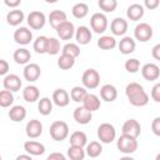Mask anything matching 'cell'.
<instances>
[{
	"instance_id": "44",
	"label": "cell",
	"mask_w": 160,
	"mask_h": 160,
	"mask_svg": "<svg viewBox=\"0 0 160 160\" xmlns=\"http://www.w3.org/2000/svg\"><path fill=\"white\" fill-rule=\"evenodd\" d=\"M151 98L155 102H160V84H155L151 89Z\"/></svg>"
},
{
	"instance_id": "22",
	"label": "cell",
	"mask_w": 160,
	"mask_h": 160,
	"mask_svg": "<svg viewBox=\"0 0 160 160\" xmlns=\"http://www.w3.org/2000/svg\"><path fill=\"white\" fill-rule=\"evenodd\" d=\"M100 98L106 101V102H111L118 98V90L114 85L111 84H105L101 86L100 89Z\"/></svg>"
},
{
	"instance_id": "35",
	"label": "cell",
	"mask_w": 160,
	"mask_h": 160,
	"mask_svg": "<svg viewBox=\"0 0 160 160\" xmlns=\"http://www.w3.org/2000/svg\"><path fill=\"white\" fill-rule=\"evenodd\" d=\"M85 150L82 146H75L70 145L68 149V158L71 160H82L85 158Z\"/></svg>"
},
{
	"instance_id": "27",
	"label": "cell",
	"mask_w": 160,
	"mask_h": 160,
	"mask_svg": "<svg viewBox=\"0 0 160 160\" xmlns=\"http://www.w3.org/2000/svg\"><path fill=\"white\" fill-rule=\"evenodd\" d=\"M12 59H14V61H15L16 64H19V65H26V64L30 61V59H31V54H30V51H29L28 49L20 48V49H18V50L14 51Z\"/></svg>"
},
{
	"instance_id": "10",
	"label": "cell",
	"mask_w": 160,
	"mask_h": 160,
	"mask_svg": "<svg viewBox=\"0 0 160 160\" xmlns=\"http://www.w3.org/2000/svg\"><path fill=\"white\" fill-rule=\"evenodd\" d=\"M121 132L124 135H129V136H132V138H136L140 135L141 132V126L139 124L138 120L135 119H129L126 120L124 124H122V128H121Z\"/></svg>"
},
{
	"instance_id": "7",
	"label": "cell",
	"mask_w": 160,
	"mask_h": 160,
	"mask_svg": "<svg viewBox=\"0 0 160 160\" xmlns=\"http://www.w3.org/2000/svg\"><path fill=\"white\" fill-rule=\"evenodd\" d=\"M134 38L140 42H146L152 38V28L148 22H139L134 29Z\"/></svg>"
},
{
	"instance_id": "6",
	"label": "cell",
	"mask_w": 160,
	"mask_h": 160,
	"mask_svg": "<svg viewBox=\"0 0 160 160\" xmlns=\"http://www.w3.org/2000/svg\"><path fill=\"white\" fill-rule=\"evenodd\" d=\"M108 18L102 12H95L90 18V26L91 30L96 34H104L108 29Z\"/></svg>"
},
{
	"instance_id": "11",
	"label": "cell",
	"mask_w": 160,
	"mask_h": 160,
	"mask_svg": "<svg viewBox=\"0 0 160 160\" xmlns=\"http://www.w3.org/2000/svg\"><path fill=\"white\" fill-rule=\"evenodd\" d=\"M14 41L19 45H28L32 41V32L25 26H21L15 30L14 32Z\"/></svg>"
},
{
	"instance_id": "5",
	"label": "cell",
	"mask_w": 160,
	"mask_h": 160,
	"mask_svg": "<svg viewBox=\"0 0 160 160\" xmlns=\"http://www.w3.org/2000/svg\"><path fill=\"white\" fill-rule=\"evenodd\" d=\"M81 82L85 89H96L100 84V74L95 69H86L81 76Z\"/></svg>"
},
{
	"instance_id": "36",
	"label": "cell",
	"mask_w": 160,
	"mask_h": 160,
	"mask_svg": "<svg viewBox=\"0 0 160 160\" xmlns=\"http://www.w3.org/2000/svg\"><path fill=\"white\" fill-rule=\"evenodd\" d=\"M86 94H88V91L84 86H74L70 90V99L75 102H82Z\"/></svg>"
},
{
	"instance_id": "38",
	"label": "cell",
	"mask_w": 160,
	"mask_h": 160,
	"mask_svg": "<svg viewBox=\"0 0 160 160\" xmlns=\"http://www.w3.org/2000/svg\"><path fill=\"white\" fill-rule=\"evenodd\" d=\"M74 64H75V58L66 54H61L60 58L58 59V66L61 70H69L74 66Z\"/></svg>"
},
{
	"instance_id": "25",
	"label": "cell",
	"mask_w": 160,
	"mask_h": 160,
	"mask_svg": "<svg viewBox=\"0 0 160 160\" xmlns=\"http://www.w3.org/2000/svg\"><path fill=\"white\" fill-rule=\"evenodd\" d=\"M9 118L14 122H21L26 118V109L22 105H14L9 110Z\"/></svg>"
},
{
	"instance_id": "1",
	"label": "cell",
	"mask_w": 160,
	"mask_h": 160,
	"mask_svg": "<svg viewBox=\"0 0 160 160\" xmlns=\"http://www.w3.org/2000/svg\"><path fill=\"white\" fill-rule=\"evenodd\" d=\"M125 95L134 106H145L149 102V95L139 82H130L125 88Z\"/></svg>"
},
{
	"instance_id": "23",
	"label": "cell",
	"mask_w": 160,
	"mask_h": 160,
	"mask_svg": "<svg viewBox=\"0 0 160 160\" xmlns=\"http://www.w3.org/2000/svg\"><path fill=\"white\" fill-rule=\"evenodd\" d=\"M82 106H84L85 109H88L89 111L94 112V111L99 110L100 106H101L100 98L96 96L95 94H86V96H85L84 100H82Z\"/></svg>"
},
{
	"instance_id": "50",
	"label": "cell",
	"mask_w": 160,
	"mask_h": 160,
	"mask_svg": "<svg viewBox=\"0 0 160 160\" xmlns=\"http://www.w3.org/2000/svg\"><path fill=\"white\" fill-rule=\"evenodd\" d=\"M151 56L155 60H160V44H156L151 50Z\"/></svg>"
},
{
	"instance_id": "41",
	"label": "cell",
	"mask_w": 160,
	"mask_h": 160,
	"mask_svg": "<svg viewBox=\"0 0 160 160\" xmlns=\"http://www.w3.org/2000/svg\"><path fill=\"white\" fill-rule=\"evenodd\" d=\"M61 54H66V55H70V56H72V58L76 59L80 55V48L75 42H68V44H65L62 46Z\"/></svg>"
},
{
	"instance_id": "42",
	"label": "cell",
	"mask_w": 160,
	"mask_h": 160,
	"mask_svg": "<svg viewBox=\"0 0 160 160\" xmlns=\"http://www.w3.org/2000/svg\"><path fill=\"white\" fill-rule=\"evenodd\" d=\"M98 5L104 12H112L118 8V0H98Z\"/></svg>"
},
{
	"instance_id": "12",
	"label": "cell",
	"mask_w": 160,
	"mask_h": 160,
	"mask_svg": "<svg viewBox=\"0 0 160 160\" xmlns=\"http://www.w3.org/2000/svg\"><path fill=\"white\" fill-rule=\"evenodd\" d=\"M22 75H24V79L28 80L29 82H34L36 81L40 75H41V69L38 64L35 62H28L24 68V71H22Z\"/></svg>"
},
{
	"instance_id": "14",
	"label": "cell",
	"mask_w": 160,
	"mask_h": 160,
	"mask_svg": "<svg viewBox=\"0 0 160 160\" xmlns=\"http://www.w3.org/2000/svg\"><path fill=\"white\" fill-rule=\"evenodd\" d=\"M2 85H4V89L15 92L20 90L22 82H21L20 76H18L16 74H6L2 80Z\"/></svg>"
},
{
	"instance_id": "47",
	"label": "cell",
	"mask_w": 160,
	"mask_h": 160,
	"mask_svg": "<svg viewBox=\"0 0 160 160\" xmlns=\"http://www.w3.org/2000/svg\"><path fill=\"white\" fill-rule=\"evenodd\" d=\"M9 68H10L9 62L6 60H4V59H0V76L6 75L9 72Z\"/></svg>"
},
{
	"instance_id": "53",
	"label": "cell",
	"mask_w": 160,
	"mask_h": 160,
	"mask_svg": "<svg viewBox=\"0 0 160 160\" xmlns=\"http://www.w3.org/2000/svg\"><path fill=\"white\" fill-rule=\"evenodd\" d=\"M0 159H1V155H0Z\"/></svg>"
},
{
	"instance_id": "45",
	"label": "cell",
	"mask_w": 160,
	"mask_h": 160,
	"mask_svg": "<svg viewBox=\"0 0 160 160\" xmlns=\"http://www.w3.org/2000/svg\"><path fill=\"white\" fill-rule=\"evenodd\" d=\"M151 130L156 136H160V118H155L151 122Z\"/></svg>"
},
{
	"instance_id": "26",
	"label": "cell",
	"mask_w": 160,
	"mask_h": 160,
	"mask_svg": "<svg viewBox=\"0 0 160 160\" xmlns=\"http://www.w3.org/2000/svg\"><path fill=\"white\" fill-rule=\"evenodd\" d=\"M24 18H25V15L21 10L14 9V10H10L6 14V22L11 26H18L24 21Z\"/></svg>"
},
{
	"instance_id": "16",
	"label": "cell",
	"mask_w": 160,
	"mask_h": 160,
	"mask_svg": "<svg viewBox=\"0 0 160 160\" xmlns=\"http://www.w3.org/2000/svg\"><path fill=\"white\" fill-rule=\"evenodd\" d=\"M74 36H75L78 44H80V45H88L91 41L92 32H91V30L88 26L81 25L78 29H75V35Z\"/></svg>"
},
{
	"instance_id": "33",
	"label": "cell",
	"mask_w": 160,
	"mask_h": 160,
	"mask_svg": "<svg viewBox=\"0 0 160 160\" xmlns=\"http://www.w3.org/2000/svg\"><path fill=\"white\" fill-rule=\"evenodd\" d=\"M101 152H102V145L99 141H90L89 144H86L85 154L88 156H90V158H98Z\"/></svg>"
},
{
	"instance_id": "21",
	"label": "cell",
	"mask_w": 160,
	"mask_h": 160,
	"mask_svg": "<svg viewBox=\"0 0 160 160\" xmlns=\"http://www.w3.org/2000/svg\"><path fill=\"white\" fill-rule=\"evenodd\" d=\"M145 14V10H144V6L140 5V4H131L128 10H126V16L129 20L131 21H139L142 19Z\"/></svg>"
},
{
	"instance_id": "51",
	"label": "cell",
	"mask_w": 160,
	"mask_h": 160,
	"mask_svg": "<svg viewBox=\"0 0 160 160\" xmlns=\"http://www.w3.org/2000/svg\"><path fill=\"white\" fill-rule=\"evenodd\" d=\"M20 159H25V160H31V155L28 154V155H19L16 156V160H20Z\"/></svg>"
},
{
	"instance_id": "4",
	"label": "cell",
	"mask_w": 160,
	"mask_h": 160,
	"mask_svg": "<svg viewBox=\"0 0 160 160\" xmlns=\"http://www.w3.org/2000/svg\"><path fill=\"white\" fill-rule=\"evenodd\" d=\"M98 138H99L100 142H104V144L112 142L116 138V130H115L114 125H111L109 122L100 124L98 128Z\"/></svg>"
},
{
	"instance_id": "15",
	"label": "cell",
	"mask_w": 160,
	"mask_h": 160,
	"mask_svg": "<svg viewBox=\"0 0 160 160\" xmlns=\"http://www.w3.org/2000/svg\"><path fill=\"white\" fill-rule=\"evenodd\" d=\"M25 132L28 135V138L30 139H36L42 134V124L40 120L32 119L30 121H28L26 126H25Z\"/></svg>"
},
{
	"instance_id": "13",
	"label": "cell",
	"mask_w": 160,
	"mask_h": 160,
	"mask_svg": "<svg viewBox=\"0 0 160 160\" xmlns=\"http://www.w3.org/2000/svg\"><path fill=\"white\" fill-rule=\"evenodd\" d=\"M141 75L145 80L148 81H154L158 80L160 76V69L156 64L154 62H148L141 68Z\"/></svg>"
},
{
	"instance_id": "8",
	"label": "cell",
	"mask_w": 160,
	"mask_h": 160,
	"mask_svg": "<svg viewBox=\"0 0 160 160\" xmlns=\"http://www.w3.org/2000/svg\"><path fill=\"white\" fill-rule=\"evenodd\" d=\"M28 25L30 26V29H34V30H40L45 26V22H46V16L42 11H39V10H34L31 11L29 15H28Z\"/></svg>"
},
{
	"instance_id": "20",
	"label": "cell",
	"mask_w": 160,
	"mask_h": 160,
	"mask_svg": "<svg viewBox=\"0 0 160 160\" xmlns=\"http://www.w3.org/2000/svg\"><path fill=\"white\" fill-rule=\"evenodd\" d=\"M24 150L30 154L31 156H40L45 152V146L44 144L35 141V140H28L24 144Z\"/></svg>"
},
{
	"instance_id": "30",
	"label": "cell",
	"mask_w": 160,
	"mask_h": 160,
	"mask_svg": "<svg viewBox=\"0 0 160 160\" xmlns=\"http://www.w3.org/2000/svg\"><path fill=\"white\" fill-rule=\"evenodd\" d=\"M98 46L101 50H112L116 46V40L114 36L110 35H102L98 40Z\"/></svg>"
},
{
	"instance_id": "3",
	"label": "cell",
	"mask_w": 160,
	"mask_h": 160,
	"mask_svg": "<svg viewBox=\"0 0 160 160\" xmlns=\"http://www.w3.org/2000/svg\"><path fill=\"white\" fill-rule=\"evenodd\" d=\"M116 146L122 154H132L138 150V140L136 138L121 134V136L116 141Z\"/></svg>"
},
{
	"instance_id": "43",
	"label": "cell",
	"mask_w": 160,
	"mask_h": 160,
	"mask_svg": "<svg viewBox=\"0 0 160 160\" xmlns=\"http://www.w3.org/2000/svg\"><path fill=\"white\" fill-rule=\"evenodd\" d=\"M124 66H125V70H126L128 72H130V74H135V72H138L139 69H140V61H139L138 59L132 58V59L126 60Z\"/></svg>"
},
{
	"instance_id": "52",
	"label": "cell",
	"mask_w": 160,
	"mask_h": 160,
	"mask_svg": "<svg viewBox=\"0 0 160 160\" xmlns=\"http://www.w3.org/2000/svg\"><path fill=\"white\" fill-rule=\"evenodd\" d=\"M48 4H55V2H58L59 0H45Z\"/></svg>"
},
{
	"instance_id": "9",
	"label": "cell",
	"mask_w": 160,
	"mask_h": 160,
	"mask_svg": "<svg viewBox=\"0 0 160 160\" xmlns=\"http://www.w3.org/2000/svg\"><path fill=\"white\" fill-rule=\"evenodd\" d=\"M55 30H56L58 36L61 40H70L75 35V26L69 20H65L64 22H61L60 25H58L55 28Z\"/></svg>"
},
{
	"instance_id": "17",
	"label": "cell",
	"mask_w": 160,
	"mask_h": 160,
	"mask_svg": "<svg viewBox=\"0 0 160 160\" xmlns=\"http://www.w3.org/2000/svg\"><path fill=\"white\" fill-rule=\"evenodd\" d=\"M52 102L59 108H65L70 102V95L65 89H56L52 92Z\"/></svg>"
},
{
	"instance_id": "37",
	"label": "cell",
	"mask_w": 160,
	"mask_h": 160,
	"mask_svg": "<svg viewBox=\"0 0 160 160\" xmlns=\"http://www.w3.org/2000/svg\"><path fill=\"white\" fill-rule=\"evenodd\" d=\"M46 44H48V38L45 35H40L34 40L32 49L38 54H46Z\"/></svg>"
},
{
	"instance_id": "39",
	"label": "cell",
	"mask_w": 160,
	"mask_h": 160,
	"mask_svg": "<svg viewBox=\"0 0 160 160\" xmlns=\"http://www.w3.org/2000/svg\"><path fill=\"white\" fill-rule=\"evenodd\" d=\"M14 102V94L10 90H0V108H10Z\"/></svg>"
},
{
	"instance_id": "18",
	"label": "cell",
	"mask_w": 160,
	"mask_h": 160,
	"mask_svg": "<svg viewBox=\"0 0 160 160\" xmlns=\"http://www.w3.org/2000/svg\"><path fill=\"white\" fill-rule=\"evenodd\" d=\"M74 120L78 122V124H81V125H86L91 121L92 119V112L89 111L88 109H85L84 106H78L75 110H74Z\"/></svg>"
},
{
	"instance_id": "49",
	"label": "cell",
	"mask_w": 160,
	"mask_h": 160,
	"mask_svg": "<svg viewBox=\"0 0 160 160\" xmlns=\"http://www.w3.org/2000/svg\"><path fill=\"white\" fill-rule=\"evenodd\" d=\"M4 4H5L8 8L16 9V8L21 4V0H4Z\"/></svg>"
},
{
	"instance_id": "29",
	"label": "cell",
	"mask_w": 160,
	"mask_h": 160,
	"mask_svg": "<svg viewBox=\"0 0 160 160\" xmlns=\"http://www.w3.org/2000/svg\"><path fill=\"white\" fill-rule=\"evenodd\" d=\"M50 25L55 29L58 25H60L61 22H64L65 20H68L66 18V14L62 11V10H52L50 14H49V18H48Z\"/></svg>"
},
{
	"instance_id": "2",
	"label": "cell",
	"mask_w": 160,
	"mask_h": 160,
	"mask_svg": "<svg viewBox=\"0 0 160 160\" xmlns=\"http://www.w3.org/2000/svg\"><path fill=\"white\" fill-rule=\"evenodd\" d=\"M49 132H50V136H51L52 140L62 141L69 136V126L65 121L56 120L50 125Z\"/></svg>"
},
{
	"instance_id": "48",
	"label": "cell",
	"mask_w": 160,
	"mask_h": 160,
	"mask_svg": "<svg viewBox=\"0 0 160 160\" xmlns=\"http://www.w3.org/2000/svg\"><path fill=\"white\" fill-rule=\"evenodd\" d=\"M66 156L61 152H52L48 156V160H65Z\"/></svg>"
},
{
	"instance_id": "19",
	"label": "cell",
	"mask_w": 160,
	"mask_h": 160,
	"mask_svg": "<svg viewBox=\"0 0 160 160\" xmlns=\"http://www.w3.org/2000/svg\"><path fill=\"white\" fill-rule=\"evenodd\" d=\"M110 30L114 36H122L128 31V21L122 18H115L110 24Z\"/></svg>"
},
{
	"instance_id": "34",
	"label": "cell",
	"mask_w": 160,
	"mask_h": 160,
	"mask_svg": "<svg viewBox=\"0 0 160 160\" xmlns=\"http://www.w3.org/2000/svg\"><path fill=\"white\" fill-rule=\"evenodd\" d=\"M71 14L76 19H84L89 14V6H88V4H85V2H78V4H75L72 6V9H71Z\"/></svg>"
},
{
	"instance_id": "46",
	"label": "cell",
	"mask_w": 160,
	"mask_h": 160,
	"mask_svg": "<svg viewBox=\"0 0 160 160\" xmlns=\"http://www.w3.org/2000/svg\"><path fill=\"white\" fill-rule=\"evenodd\" d=\"M160 4V0H144V6L148 10H155Z\"/></svg>"
},
{
	"instance_id": "31",
	"label": "cell",
	"mask_w": 160,
	"mask_h": 160,
	"mask_svg": "<svg viewBox=\"0 0 160 160\" xmlns=\"http://www.w3.org/2000/svg\"><path fill=\"white\" fill-rule=\"evenodd\" d=\"M70 145H75V146H85L88 144V136L84 131H74L70 135Z\"/></svg>"
},
{
	"instance_id": "28",
	"label": "cell",
	"mask_w": 160,
	"mask_h": 160,
	"mask_svg": "<svg viewBox=\"0 0 160 160\" xmlns=\"http://www.w3.org/2000/svg\"><path fill=\"white\" fill-rule=\"evenodd\" d=\"M22 98L26 102H35L40 98V91L35 85H28L22 90Z\"/></svg>"
},
{
	"instance_id": "40",
	"label": "cell",
	"mask_w": 160,
	"mask_h": 160,
	"mask_svg": "<svg viewBox=\"0 0 160 160\" xmlns=\"http://www.w3.org/2000/svg\"><path fill=\"white\" fill-rule=\"evenodd\" d=\"M59 52H60V41L56 38H48L46 54H49V55H56Z\"/></svg>"
},
{
	"instance_id": "24",
	"label": "cell",
	"mask_w": 160,
	"mask_h": 160,
	"mask_svg": "<svg viewBox=\"0 0 160 160\" xmlns=\"http://www.w3.org/2000/svg\"><path fill=\"white\" fill-rule=\"evenodd\" d=\"M118 46H119V50H120L121 54L129 55V54H131V52L135 51L136 44H135V40H134L132 38H130V36H124V38L120 40V42H119Z\"/></svg>"
},
{
	"instance_id": "32",
	"label": "cell",
	"mask_w": 160,
	"mask_h": 160,
	"mask_svg": "<svg viewBox=\"0 0 160 160\" xmlns=\"http://www.w3.org/2000/svg\"><path fill=\"white\" fill-rule=\"evenodd\" d=\"M38 110L41 115L46 116V115H50L51 111H52V100H50L49 98H41L38 102Z\"/></svg>"
}]
</instances>
